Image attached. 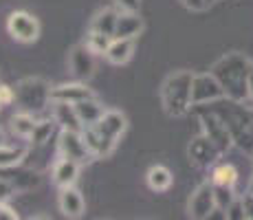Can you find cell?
<instances>
[{
    "mask_svg": "<svg viewBox=\"0 0 253 220\" xmlns=\"http://www.w3.org/2000/svg\"><path fill=\"white\" fill-rule=\"evenodd\" d=\"M225 90H222L220 82L213 77V73H194V82H192V99H194V108L196 106H209L213 101L225 99Z\"/></svg>",
    "mask_w": 253,
    "mask_h": 220,
    "instance_id": "10",
    "label": "cell"
},
{
    "mask_svg": "<svg viewBox=\"0 0 253 220\" xmlns=\"http://www.w3.org/2000/svg\"><path fill=\"white\" fill-rule=\"evenodd\" d=\"M7 33L20 44H33L40 38V20L24 9H16L7 16Z\"/></svg>",
    "mask_w": 253,
    "mask_h": 220,
    "instance_id": "7",
    "label": "cell"
},
{
    "mask_svg": "<svg viewBox=\"0 0 253 220\" xmlns=\"http://www.w3.org/2000/svg\"><path fill=\"white\" fill-rule=\"evenodd\" d=\"M209 180L218 187H233L236 189L238 180H240V174H238V168L229 161H218L211 170H209Z\"/></svg>",
    "mask_w": 253,
    "mask_h": 220,
    "instance_id": "19",
    "label": "cell"
},
{
    "mask_svg": "<svg viewBox=\"0 0 253 220\" xmlns=\"http://www.w3.org/2000/svg\"><path fill=\"white\" fill-rule=\"evenodd\" d=\"M119 7H106L99 9V11L92 16V20L88 24L90 31H99L104 36L115 38V29H117V18H119Z\"/></svg>",
    "mask_w": 253,
    "mask_h": 220,
    "instance_id": "20",
    "label": "cell"
},
{
    "mask_svg": "<svg viewBox=\"0 0 253 220\" xmlns=\"http://www.w3.org/2000/svg\"><path fill=\"white\" fill-rule=\"evenodd\" d=\"M222 154L225 152L203 132L198 136H194L187 145V159L196 170H211L220 161Z\"/></svg>",
    "mask_w": 253,
    "mask_h": 220,
    "instance_id": "8",
    "label": "cell"
},
{
    "mask_svg": "<svg viewBox=\"0 0 253 220\" xmlns=\"http://www.w3.org/2000/svg\"><path fill=\"white\" fill-rule=\"evenodd\" d=\"M55 130H60V126L55 124L53 117H48V119H44V121H38L36 130H33L31 139H29V145H44L46 141H51V136H53Z\"/></svg>",
    "mask_w": 253,
    "mask_h": 220,
    "instance_id": "25",
    "label": "cell"
},
{
    "mask_svg": "<svg viewBox=\"0 0 253 220\" xmlns=\"http://www.w3.org/2000/svg\"><path fill=\"white\" fill-rule=\"evenodd\" d=\"M57 156L73 159L82 165L90 163L95 159L88 145H86L84 134L77 130H57Z\"/></svg>",
    "mask_w": 253,
    "mask_h": 220,
    "instance_id": "9",
    "label": "cell"
},
{
    "mask_svg": "<svg viewBox=\"0 0 253 220\" xmlns=\"http://www.w3.org/2000/svg\"><path fill=\"white\" fill-rule=\"evenodd\" d=\"M216 0H183V4L189 9V11H207Z\"/></svg>",
    "mask_w": 253,
    "mask_h": 220,
    "instance_id": "30",
    "label": "cell"
},
{
    "mask_svg": "<svg viewBox=\"0 0 253 220\" xmlns=\"http://www.w3.org/2000/svg\"><path fill=\"white\" fill-rule=\"evenodd\" d=\"M115 7L119 9H130V11H139V4L141 0H113Z\"/></svg>",
    "mask_w": 253,
    "mask_h": 220,
    "instance_id": "33",
    "label": "cell"
},
{
    "mask_svg": "<svg viewBox=\"0 0 253 220\" xmlns=\"http://www.w3.org/2000/svg\"><path fill=\"white\" fill-rule=\"evenodd\" d=\"M51 117L55 119V124L60 126V130H84V124H82L80 115L75 110V104L71 101H60L53 99L51 101Z\"/></svg>",
    "mask_w": 253,
    "mask_h": 220,
    "instance_id": "13",
    "label": "cell"
},
{
    "mask_svg": "<svg viewBox=\"0 0 253 220\" xmlns=\"http://www.w3.org/2000/svg\"><path fill=\"white\" fill-rule=\"evenodd\" d=\"M192 82L194 73L192 71H174L165 77L161 84V106L168 117H185L194 110V99H192Z\"/></svg>",
    "mask_w": 253,
    "mask_h": 220,
    "instance_id": "4",
    "label": "cell"
},
{
    "mask_svg": "<svg viewBox=\"0 0 253 220\" xmlns=\"http://www.w3.org/2000/svg\"><path fill=\"white\" fill-rule=\"evenodd\" d=\"M75 110H77V115H80L82 124H84V128H86V126H92L95 121H99L101 117H104V112L108 110V108H104V104H101L97 97H90V99L77 101V104H75Z\"/></svg>",
    "mask_w": 253,
    "mask_h": 220,
    "instance_id": "22",
    "label": "cell"
},
{
    "mask_svg": "<svg viewBox=\"0 0 253 220\" xmlns=\"http://www.w3.org/2000/svg\"><path fill=\"white\" fill-rule=\"evenodd\" d=\"M9 126H11V132L18 136V139H22L29 143V139H31L33 130H36V126H38V119H36V115H31V112L20 110L18 115L11 117Z\"/></svg>",
    "mask_w": 253,
    "mask_h": 220,
    "instance_id": "23",
    "label": "cell"
},
{
    "mask_svg": "<svg viewBox=\"0 0 253 220\" xmlns=\"http://www.w3.org/2000/svg\"><path fill=\"white\" fill-rule=\"evenodd\" d=\"M18 212L7 203V200H0V220H18Z\"/></svg>",
    "mask_w": 253,
    "mask_h": 220,
    "instance_id": "31",
    "label": "cell"
},
{
    "mask_svg": "<svg viewBox=\"0 0 253 220\" xmlns=\"http://www.w3.org/2000/svg\"><path fill=\"white\" fill-rule=\"evenodd\" d=\"M95 57L97 55L86 46V42L73 46L71 55H69V66H71L73 77L80 82H88L95 75Z\"/></svg>",
    "mask_w": 253,
    "mask_h": 220,
    "instance_id": "12",
    "label": "cell"
},
{
    "mask_svg": "<svg viewBox=\"0 0 253 220\" xmlns=\"http://www.w3.org/2000/svg\"><path fill=\"white\" fill-rule=\"evenodd\" d=\"M242 205H245V214H247V220H253V194L247 192L242 194Z\"/></svg>",
    "mask_w": 253,
    "mask_h": 220,
    "instance_id": "32",
    "label": "cell"
},
{
    "mask_svg": "<svg viewBox=\"0 0 253 220\" xmlns=\"http://www.w3.org/2000/svg\"><path fill=\"white\" fill-rule=\"evenodd\" d=\"M213 194H216L218 212H222V214H225L227 209H229V205L238 198V194H236V189L233 187H218V185H213Z\"/></svg>",
    "mask_w": 253,
    "mask_h": 220,
    "instance_id": "27",
    "label": "cell"
},
{
    "mask_svg": "<svg viewBox=\"0 0 253 220\" xmlns=\"http://www.w3.org/2000/svg\"><path fill=\"white\" fill-rule=\"evenodd\" d=\"M194 112H196L198 121H201L203 134H207L225 154L229 152L231 145H233V136H231L229 128H227V124L222 121V117L218 115L211 106H196Z\"/></svg>",
    "mask_w": 253,
    "mask_h": 220,
    "instance_id": "6",
    "label": "cell"
},
{
    "mask_svg": "<svg viewBox=\"0 0 253 220\" xmlns=\"http://www.w3.org/2000/svg\"><path fill=\"white\" fill-rule=\"evenodd\" d=\"M145 183H148V187L152 189V192H168L174 183V174H172L169 168L157 163L148 170V174H145Z\"/></svg>",
    "mask_w": 253,
    "mask_h": 220,
    "instance_id": "21",
    "label": "cell"
},
{
    "mask_svg": "<svg viewBox=\"0 0 253 220\" xmlns=\"http://www.w3.org/2000/svg\"><path fill=\"white\" fill-rule=\"evenodd\" d=\"M18 187L16 185H13V180L9 178L7 176V172H4V170H0V200H11L13 196H18Z\"/></svg>",
    "mask_w": 253,
    "mask_h": 220,
    "instance_id": "28",
    "label": "cell"
},
{
    "mask_svg": "<svg viewBox=\"0 0 253 220\" xmlns=\"http://www.w3.org/2000/svg\"><path fill=\"white\" fill-rule=\"evenodd\" d=\"M249 108H253V64L249 71V80H247V101H245Z\"/></svg>",
    "mask_w": 253,
    "mask_h": 220,
    "instance_id": "34",
    "label": "cell"
},
{
    "mask_svg": "<svg viewBox=\"0 0 253 220\" xmlns=\"http://www.w3.org/2000/svg\"><path fill=\"white\" fill-rule=\"evenodd\" d=\"M126 128H128V117L121 110L108 108L99 121H95L92 126H86L82 130V134H84L86 145H88L92 156L95 159H106V156L115 152Z\"/></svg>",
    "mask_w": 253,
    "mask_h": 220,
    "instance_id": "1",
    "label": "cell"
},
{
    "mask_svg": "<svg viewBox=\"0 0 253 220\" xmlns=\"http://www.w3.org/2000/svg\"><path fill=\"white\" fill-rule=\"evenodd\" d=\"M225 218H227V220H247L245 205H242V198H240V196H238V198L229 205V209L225 212Z\"/></svg>",
    "mask_w": 253,
    "mask_h": 220,
    "instance_id": "29",
    "label": "cell"
},
{
    "mask_svg": "<svg viewBox=\"0 0 253 220\" xmlns=\"http://www.w3.org/2000/svg\"><path fill=\"white\" fill-rule=\"evenodd\" d=\"M143 18L139 11H130V9H121L119 18H117L115 38H139L143 33Z\"/></svg>",
    "mask_w": 253,
    "mask_h": 220,
    "instance_id": "18",
    "label": "cell"
},
{
    "mask_svg": "<svg viewBox=\"0 0 253 220\" xmlns=\"http://www.w3.org/2000/svg\"><path fill=\"white\" fill-rule=\"evenodd\" d=\"M251 64L253 62L247 55L231 51V53H225L222 57H218L209 71L220 82L222 90H225V95L229 99L247 101V80H249Z\"/></svg>",
    "mask_w": 253,
    "mask_h": 220,
    "instance_id": "2",
    "label": "cell"
},
{
    "mask_svg": "<svg viewBox=\"0 0 253 220\" xmlns=\"http://www.w3.org/2000/svg\"><path fill=\"white\" fill-rule=\"evenodd\" d=\"M249 156H251V163H253V152H251V154H249Z\"/></svg>",
    "mask_w": 253,
    "mask_h": 220,
    "instance_id": "37",
    "label": "cell"
},
{
    "mask_svg": "<svg viewBox=\"0 0 253 220\" xmlns=\"http://www.w3.org/2000/svg\"><path fill=\"white\" fill-rule=\"evenodd\" d=\"M251 110H253V108H251Z\"/></svg>",
    "mask_w": 253,
    "mask_h": 220,
    "instance_id": "38",
    "label": "cell"
},
{
    "mask_svg": "<svg viewBox=\"0 0 253 220\" xmlns=\"http://www.w3.org/2000/svg\"><path fill=\"white\" fill-rule=\"evenodd\" d=\"M57 205H60V212L64 214L66 218H82L84 216V212H86L84 196L80 194V189H75V185L60 189Z\"/></svg>",
    "mask_w": 253,
    "mask_h": 220,
    "instance_id": "16",
    "label": "cell"
},
{
    "mask_svg": "<svg viewBox=\"0 0 253 220\" xmlns=\"http://www.w3.org/2000/svg\"><path fill=\"white\" fill-rule=\"evenodd\" d=\"M209 106L227 124V128H229L233 136V145H238L242 152L251 154L253 152V110L245 101H233L229 97H225L220 101H213Z\"/></svg>",
    "mask_w": 253,
    "mask_h": 220,
    "instance_id": "3",
    "label": "cell"
},
{
    "mask_svg": "<svg viewBox=\"0 0 253 220\" xmlns=\"http://www.w3.org/2000/svg\"><path fill=\"white\" fill-rule=\"evenodd\" d=\"M247 192L253 194V176H251V180H249V187H247Z\"/></svg>",
    "mask_w": 253,
    "mask_h": 220,
    "instance_id": "36",
    "label": "cell"
},
{
    "mask_svg": "<svg viewBox=\"0 0 253 220\" xmlns=\"http://www.w3.org/2000/svg\"><path fill=\"white\" fill-rule=\"evenodd\" d=\"M86 46L90 48L95 55H104L106 53V48H108V44L113 42V38L110 36H104V33H99V31H86Z\"/></svg>",
    "mask_w": 253,
    "mask_h": 220,
    "instance_id": "26",
    "label": "cell"
},
{
    "mask_svg": "<svg viewBox=\"0 0 253 220\" xmlns=\"http://www.w3.org/2000/svg\"><path fill=\"white\" fill-rule=\"evenodd\" d=\"M134 46H137V38H113V42L106 48L104 57L113 66H124L132 60Z\"/></svg>",
    "mask_w": 253,
    "mask_h": 220,
    "instance_id": "14",
    "label": "cell"
},
{
    "mask_svg": "<svg viewBox=\"0 0 253 220\" xmlns=\"http://www.w3.org/2000/svg\"><path fill=\"white\" fill-rule=\"evenodd\" d=\"M216 212H218V207H216V194H213V183L211 180H205L189 196L187 214H189V218L205 220V218H211Z\"/></svg>",
    "mask_w": 253,
    "mask_h": 220,
    "instance_id": "11",
    "label": "cell"
},
{
    "mask_svg": "<svg viewBox=\"0 0 253 220\" xmlns=\"http://www.w3.org/2000/svg\"><path fill=\"white\" fill-rule=\"evenodd\" d=\"M53 99H60V101H71V104H77L82 99H90V97H97L92 92V88L86 86V82H66V84H57L53 86V92H51Z\"/></svg>",
    "mask_w": 253,
    "mask_h": 220,
    "instance_id": "15",
    "label": "cell"
},
{
    "mask_svg": "<svg viewBox=\"0 0 253 220\" xmlns=\"http://www.w3.org/2000/svg\"><path fill=\"white\" fill-rule=\"evenodd\" d=\"M16 106L18 110L31 112V115H40L51 106L53 97V86L42 77H24L16 86Z\"/></svg>",
    "mask_w": 253,
    "mask_h": 220,
    "instance_id": "5",
    "label": "cell"
},
{
    "mask_svg": "<svg viewBox=\"0 0 253 220\" xmlns=\"http://www.w3.org/2000/svg\"><path fill=\"white\" fill-rule=\"evenodd\" d=\"M29 154V145H2L0 148V170L22 165Z\"/></svg>",
    "mask_w": 253,
    "mask_h": 220,
    "instance_id": "24",
    "label": "cell"
},
{
    "mask_svg": "<svg viewBox=\"0 0 253 220\" xmlns=\"http://www.w3.org/2000/svg\"><path fill=\"white\" fill-rule=\"evenodd\" d=\"M2 145H7V136H4V132L0 130V148H2Z\"/></svg>",
    "mask_w": 253,
    "mask_h": 220,
    "instance_id": "35",
    "label": "cell"
},
{
    "mask_svg": "<svg viewBox=\"0 0 253 220\" xmlns=\"http://www.w3.org/2000/svg\"><path fill=\"white\" fill-rule=\"evenodd\" d=\"M80 170H82V163L73 159H64V156H57V161L53 163V170H51V176H53V183L57 187H71L75 185L77 176H80Z\"/></svg>",
    "mask_w": 253,
    "mask_h": 220,
    "instance_id": "17",
    "label": "cell"
}]
</instances>
